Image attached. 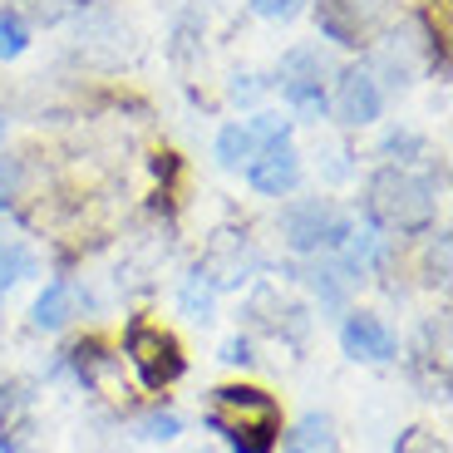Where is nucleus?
<instances>
[{
  "label": "nucleus",
  "instance_id": "obj_1",
  "mask_svg": "<svg viewBox=\"0 0 453 453\" xmlns=\"http://www.w3.org/2000/svg\"><path fill=\"white\" fill-rule=\"evenodd\" d=\"M365 217H370L374 232H399V237L429 232L434 188L419 178V173L385 163V168L370 173V182H365Z\"/></svg>",
  "mask_w": 453,
  "mask_h": 453
},
{
  "label": "nucleus",
  "instance_id": "obj_15",
  "mask_svg": "<svg viewBox=\"0 0 453 453\" xmlns=\"http://www.w3.org/2000/svg\"><path fill=\"white\" fill-rule=\"evenodd\" d=\"M30 272H35L30 247H20V242H0V301H5V291H11L15 281H25Z\"/></svg>",
  "mask_w": 453,
  "mask_h": 453
},
{
  "label": "nucleus",
  "instance_id": "obj_25",
  "mask_svg": "<svg viewBox=\"0 0 453 453\" xmlns=\"http://www.w3.org/2000/svg\"><path fill=\"white\" fill-rule=\"evenodd\" d=\"M11 197H15V168L0 158V207H11Z\"/></svg>",
  "mask_w": 453,
  "mask_h": 453
},
{
  "label": "nucleus",
  "instance_id": "obj_8",
  "mask_svg": "<svg viewBox=\"0 0 453 453\" xmlns=\"http://www.w3.org/2000/svg\"><path fill=\"white\" fill-rule=\"evenodd\" d=\"M340 350L350 355V360L385 365V360H399V335L374 311H350L345 326H340Z\"/></svg>",
  "mask_w": 453,
  "mask_h": 453
},
{
  "label": "nucleus",
  "instance_id": "obj_26",
  "mask_svg": "<svg viewBox=\"0 0 453 453\" xmlns=\"http://www.w3.org/2000/svg\"><path fill=\"white\" fill-rule=\"evenodd\" d=\"M0 138H5V113H0Z\"/></svg>",
  "mask_w": 453,
  "mask_h": 453
},
{
  "label": "nucleus",
  "instance_id": "obj_18",
  "mask_svg": "<svg viewBox=\"0 0 453 453\" xmlns=\"http://www.w3.org/2000/svg\"><path fill=\"white\" fill-rule=\"evenodd\" d=\"M232 453H276V429H226Z\"/></svg>",
  "mask_w": 453,
  "mask_h": 453
},
{
  "label": "nucleus",
  "instance_id": "obj_21",
  "mask_svg": "<svg viewBox=\"0 0 453 453\" xmlns=\"http://www.w3.org/2000/svg\"><path fill=\"white\" fill-rule=\"evenodd\" d=\"M80 0H20V11L25 15H35L40 25H55V20H65L69 11H74Z\"/></svg>",
  "mask_w": 453,
  "mask_h": 453
},
{
  "label": "nucleus",
  "instance_id": "obj_17",
  "mask_svg": "<svg viewBox=\"0 0 453 453\" xmlns=\"http://www.w3.org/2000/svg\"><path fill=\"white\" fill-rule=\"evenodd\" d=\"M65 360L74 365V374H80V385H94V380H99V374L109 370V355H104L99 345H94V340H84V345H74V350H69Z\"/></svg>",
  "mask_w": 453,
  "mask_h": 453
},
{
  "label": "nucleus",
  "instance_id": "obj_19",
  "mask_svg": "<svg viewBox=\"0 0 453 453\" xmlns=\"http://www.w3.org/2000/svg\"><path fill=\"white\" fill-rule=\"evenodd\" d=\"M182 434V419L178 414H168V409H158V414H148L143 424H138V439H153V443H168Z\"/></svg>",
  "mask_w": 453,
  "mask_h": 453
},
{
  "label": "nucleus",
  "instance_id": "obj_11",
  "mask_svg": "<svg viewBox=\"0 0 453 453\" xmlns=\"http://www.w3.org/2000/svg\"><path fill=\"white\" fill-rule=\"evenodd\" d=\"M74 311H80V291H74L69 281H50L45 291L35 296L30 320H35V330H59V326H69Z\"/></svg>",
  "mask_w": 453,
  "mask_h": 453
},
{
  "label": "nucleus",
  "instance_id": "obj_20",
  "mask_svg": "<svg viewBox=\"0 0 453 453\" xmlns=\"http://www.w3.org/2000/svg\"><path fill=\"white\" fill-rule=\"evenodd\" d=\"M424 281L429 286H449V232H439V242L424 257Z\"/></svg>",
  "mask_w": 453,
  "mask_h": 453
},
{
  "label": "nucleus",
  "instance_id": "obj_7",
  "mask_svg": "<svg viewBox=\"0 0 453 453\" xmlns=\"http://www.w3.org/2000/svg\"><path fill=\"white\" fill-rule=\"evenodd\" d=\"M257 266V257H251V242L247 232H232V226H222L212 242H207L203 251V266L197 272L212 281V291H232V286L247 281V272Z\"/></svg>",
  "mask_w": 453,
  "mask_h": 453
},
{
  "label": "nucleus",
  "instance_id": "obj_24",
  "mask_svg": "<svg viewBox=\"0 0 453 453\" xmlns=\"http://www.w3.org/2000/svg\"><path fill=\"white\" fill-rule=\"evenodd\" d=\"M222 360H226V365H251V360H257V355H251V340H247V335H232V340L222 345Z\"/></svg>",
  "mask_w": 453,
  "mask_h": 453
},
{
  "label": "nucleus",
  "instance_id": "obj_10",
  "mask_svg": "<svg viewBox=\"0 0 453 453\" xmlns=\"http://www.w3.org/2000/svg\"><path fill=\"white\" fill-rule=\"evenodd\" d=\"M330 59L320 45H291L281 55V69H276V84L281 94H301V89H326Z\"/></svg>",
  "mask_w": 453,
  "mask_h": 453
},
{
  "label": "nucleus",
  "instance_id": "obj_22",
  "mask_svg": "<svg viewBox=\"0 0 453 453\" xmlns=\"http://www.w3.org/2000/svg\"><path fill=\"white\" fill-rule=\"evenodd\" d=\"M251 11L261 20H296V15L306 11V0H251Z\"/></svg>",
  "mask_w": 453,
  "mask_h": 453
},
{
  "label": "nucleus",
  "instance_id": "obj_13",
  "mask_svg": "<svg viewBox=\"0 0 453 453\" xmlns=\"http://www.w3.org/2000/svg\"><path fill=\"white\" fill-rule=\"evenodd\" d=\"M350 266H345V261H326V266H316V272H311V291L320 296V301H326V306H340V301H345V291H350Z\"/></svg>",
  "mask_w": 453,
  "mask_h": 453
},
{
  "label": "nucleus",
  "instance_id": "obj_6",
  "mask_svg": "<svg viewBox=\"0 0 453 453\" xmlns=\"http://www.w3.org/2000/svg\"><path fill=\"white\" fill-rule=\"evenodd\" d=\"M330 109H335V119L345 128H365L374 124L380 113H385V89H380V80H374V69L365 65H350L335 74V99H330Z\"/></svg>",
  "mask_w": 453,
  "mask_h": 453
},
{
  "label": "nucleus",
  "instance_id": "obj_5",
  "mask_svg": "<svg viewBox=\"0 0 453 453\" xmlns=\"http://www.w3.org/2000/svg\"><path fill=\"white\" fill-rule=\"evenodd\" d=\"M272 143H291V119L281 113H257V119H242V124H226L217 134V163L222 168H242Z\"/></svg>",
  "mask_w": 453,
  "mask_h": 453
},
{
  "label": "nucleus",
  "instance_id": "obj_4",
  "mask_svg": "<svg viewBox=\"0 0 453 453\" xmlns=\"http://www.w3.org/2000/svg\"><path fill=\"white\" fill-rule=\"evenodd\" d=\"M207 429L226 434V429H276L281 434V404L257 385H222L212 389V409H207Z\"/></svg>",
  "mask_w": 453,
  "mask_h": 453
},
{
  "label": "nucleus",
  "instance_id": "obj_9",
  "mask_svg": "<svg viewBox=\"0 0 453 453\" xmlns=\"http://www.w3.org/2000/svg\"><path fill=\"white\" fill-rule=\"evenodd\" d=\"M247 182H251V193H261V197L296 193V182H301V153H296L291 143L261 148L257 158L247 163Z\"/></svg>",
  "mask_w": 453,
  "mask_h": 453
},
{
  "label": "nucleus",
  "instance_id": "obj_2",
  "mask_svg": "<svg viewBox=\"0 0 453 453\" xmlns=\"http://www.w3.org/2000/svg\"><path fill=\"white\" fill-rule=\"evenodd\" d=\"M355 226L330 197H301L281 212V242L296 257H316V251H340Z\"/></svg>",
  "mask_w": 453,
  "mask_h": 453
},
{
  "label": "nucleus",
  "instance_id": "obj_12",
  "mask_svg": "<svg viewBox=\"0 0 453 453\" xmlns=\"http://www.w3.org/2000/svg\"><path fill=\"white\" fill-rule=\"evenodd\" d=\"M335 449H340V434L330 414H306L286 434V453H335Z\"/></svg>",
  "mask_w": 453,
  "mask_h": 453
},
{
  "label": "nucleus",
  "instance_id": "obj_3",
  "mask_svg": "<svg viewBox=\"0 0 453 453\" xmlns=\"http://www.w3.org/2000/svg\"><path fill=\"white\" fill-rule=\"evenodd\" d=\"M124 355L134 360L138 380H143L148 389H168L173 380H182V370H188V360H182V345L168 335L163 326H153V320H134L124 335Z\"/></svg>",
  "mask_w": 453,
  "mask_h": 453
},
{
  "label": "nucleus",
  "instance_id": "obj_16",
  "mask_svg": "<svg viewBox=\"0 0 453 453\" xmlns=\"http://www.w3.org/2000/svg\"><path fill=\"white\" fill-rule=\"evenodd\" d=\"M25 50H30V25H25V15L0 11V59H20Z\"/></svg>",
  "mask_w": 453,
  "mask_h": 453
},
{
  "label": "nucleus",
  "instance_id": "obj_14",
  "mask_svg": "<svg viewBox=\"0 0 453 453\" xmlns=\"http://www.w3.org/2000/svg\"><path fill=\"white\" fill-rule=\"evenodd\" d=\"M212 296H217L212 281H207L203 272H193L188 281H182V291H178L182 316H188V320H203V326H207V320H212Z\"/></svg>",
  "mask_w": 453,
  "mask_h": 453
},
{
  "label": "nucleus",
  "instance_id": "obj_23",
  "mask_svg": "<svg viewBox=\"0 0 453 453\" xmlns=\"http://www.w3.org/2000/svg\"><path fill=\"white\" fill-rule=\"evenodd\" d=\"M380 153H385V158H395V153H424V138L409 134V128H395V134L380 143Z\"/></svg>",
  "mask_w": 453,
  "mask_h": 453
}]
</instances>
